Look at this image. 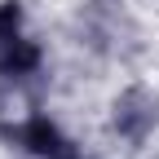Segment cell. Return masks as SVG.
Returning a JSON list of instances; mask_svg holds the SVG:
<instances>
[{
  "label": "cell",
  "instance_id": "2",
  "mask_svg": "<svg viewBox=\"0 0 159 159\" xmlns=\"http://www.w3.org/2000/svg\"><path fill=\"white\" fill-rule=\"evenodd\" d=\"M155 124H159V97L150 89H124L115 97L111 128L124 137V142H146Z\"/></svg>",
  "mask_w": 159,
  "mask_h": 159
},
{
  "label": "cell",
  "instance_id": "4",
  "mask_svg": "<svg viewBox=\"0 0 159 159\" xmlns=\"http://www.w3.org/2000/svg\"><path fill=\"white\" fill-rule=\"evenodd\" d=\"M22 31V5L18 0H0V40Z\"/></svg>",
  "mask_w": 159,
  "mask_h": 159
},
{
  "label": "cell",
  "instance_id": "3",
  "mask_svg": "<svg viewBox=\"0 0 159 159\" xmlns=\"http://www.w3.org/2000/svg\"><path fill=\"white\" fill-rule=\"evenodd\" d=\"M40 66H44V49L35 44V40H27L22 31L0 40V80H9V84H22V80H31Z\"/></svg>",
  "mask_w": 159,
  "mask_h": 159
},
{
  "label": "cell",
  "instance_id": "1",
  "mask_svg": "<svg viewBox=\"0 0 159 159\" xmlns=\"http://www.w3.org/2000/svg\"><path fill=\"white\" fill-rule=\"evenodd\" d=\"M0 137H5L9 146H22L35 159H89L49 115H40V111L27 115V119H18V124H0Z\"/></svg>",
  "mask_w": 159,
  "mask_h": 159
}]
</instances>
